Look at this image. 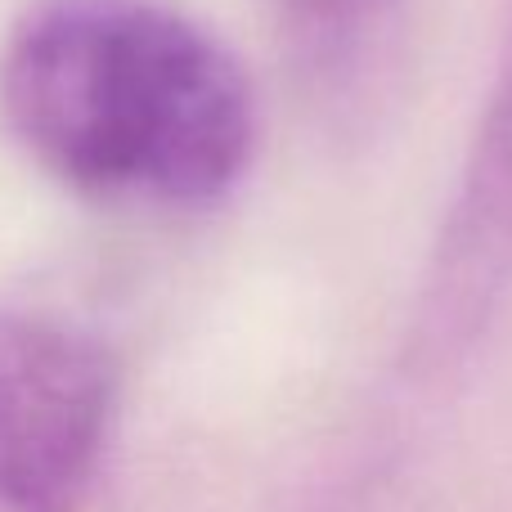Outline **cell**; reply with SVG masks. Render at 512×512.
I'll return each mask as SVG.
<instances>
[{
  "label": "cell",
  "mask_w": 512,
  "mask_h": 512,
  "mask_svg": "<svg viewBox=\"0 0 512 512\" xmlns=\"http://www.w3.org/2000/svg\"><path fill=\"white\" fill-rule=\"evenodd\" d=\"M0 122L63 189L140 212L221 203L256 153L248 72L171 0H27L0 50Z\"/></svg>",
  "instance_id": "obj_1"
},
{
  "label": "cell",
  "mask_w": 512,
  "mask_h": 512,
  "mask_svg": "<svg viewBox=\"0 0 512 512\" xmlns=\"http://www.w3.org/2000/svg\"><path fill=\"white\" fill-rule=\"evenodd\" d=\"M117 414V369L90 328L0 306V512H81Z\"/></svg>",
  "instance_id": "obj_2"
},
{
  "label": "cell",
  "mask_w": 512,
  "mask_h": 512,
  "mask_svg": "<svg viewBox=\"0 0 512 512\" xmlns=\"http://www.w3.org/2000/svg\"><path fill=\"white\" fill-rule=\"evenodd\" d=\"M297 63L346 99L382 72L400 32L405 0H265Z\"/></svg>",
  "instance_id": "obj_3"
},
{
  "label": "cell",
  "mask_w": 512,
  "mask_h": 512,
  "mask_svg": "<svg viewBox=\"0 0 512 512\" xmlns=\"http://www.w3.org/2000/svg\"><path fill=\"white\" fill-rule=\"evenodd\" d=\"M445 243L454 265H499L512 256V36L463 162Z\"/></svg>",
  "instance_id": "obj_4"
}]
</instances>
